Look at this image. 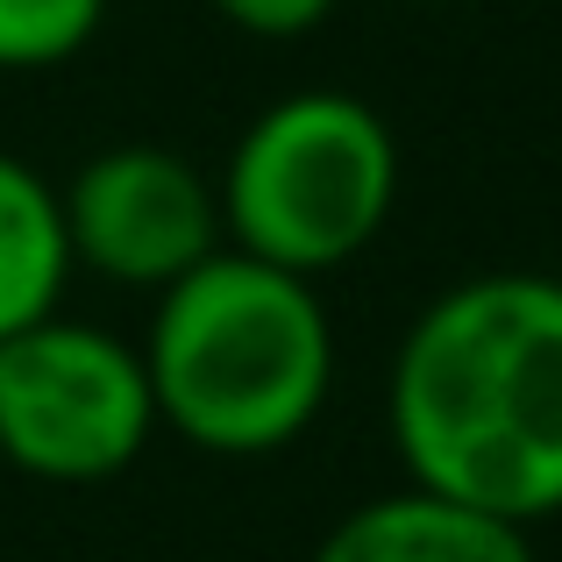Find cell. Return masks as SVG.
Returning <instances> with one entry per match:
<instances>
[{
  "label": "cell",
  "instance_id": "cell-1",
  "mask_svg": "<svg viewBox=\"0 0 562 562\" xmlns=\"http://www.w3.org/2000/svg\"><path fill=\"white\" fill-rule=\"evenodd\" d=\"M392 449L413 492L506 527L562 513V278L484 271L420 306L392 357Z\"/></svg>",
  "mask_w": 562,
  "mask_h": 562
},
{
  "label": "cell",
  "instance_id": "cell-9",
  "mask_svg": "<svg viewBox=\"0 0 562 562\" xmlns=\"http://www.w3.org/2000/svg\"><path fill=\"white\" fill-rule=\"evenodd\" d=\"M342 8V0H214V14L228 29H243V36L257 43H292V36H314L328 14Z\"/></svg>",
  "mask_w": 562,
  "mask_h": 562
},
{
  "label": "cell",
  "instance_id": "cell-10",
  "mask_svg": "<svg viewBox=\"0 0 562 562\" xmlns=\"http://www.w3.org/2000/svg\"><path fill=\"white\" fill-rule=\"evenodd\" d=\"M413 8H427V0H413Z\"/></svg>",
  "mask_w": 562,
  "mask_h": 562
},
{
  "label": "cell",
  "instance_id": "cell-4",
  "mask_svg": "<svg viewBox=\"0 0 562 562\" xmlns=\"http://www.w3.org/2000/svg\"><path fill=\"white\" fill-rule=\"evenodd\" d=\"M143 349L93 321H36L0 342V456L43 484H108L150 449Z\"/></svg>",
  "mask_w": 562,
  "mask_h": 562
},
{
  "label": "cell",
  "instance_id": "cell-3",
  "mask_svg": "<svg viewBox=\"0 0 562 562\" xmlns=\"http://www.w3.org/2000/svg\"><path fill=\"white\" fill-rule=\"evenodd\" d=\"M214 206L228 249L314 285L384 235L398 206V143L371 100L306 86L235 136Z\"/></svg>",
  "mask_w": 562,
  "mask_h": 562
},
{
  "label": "cell",
  "instance_id": "cell-7",
  "mask_svg": "<svg viewBox=\"0 0 562 562\" xmlns=\"http://www.w3.org/2000/svg\"><path fill=\"white\" fill-rule=\"evenodd\" d=\"M71 285V243L57 214V186L36 165L0 150V342L50 321Z\"/></svg>",
  "mask_w": 562,
  "mask_h": 562
},
{
  "label": "cell",
  "instance_id": "cell-8",
  "mask_svg": "<svg viewBox=\"0 0 562 562\" xmlns=\"http://www.w3.org/2000/svg\"><path fill=\"white\" fill-rule=\"evenodd\" d=\"M108 22V0H0V71H57Z\"/></svg>",
  "mask_w": 562,
  "mask_h": 562
},
{
  "label": "cell",
  "instance_id": "cell-6",
  "mask_svg": "<svg viewBox=\"0 0 562 562\" xmlns=\"http://www.w3.org/2000/svg\"><path fill=\"white\" fill-rule=\"evenodd\" d=\"M314 562H535L520 527L435 492H384L321 535Z\"/></svg>",
  "mask_w": 562,
  "mask_h": 562
},
{
  "label": "cell",
  "instance_id": "cell-2",
  "mask_svg": "<svg viewBox=\"0 0 562 562\" xmlns=\"http://www.w3.org/2000/svg\"><path fill=\"white\" fill-rule=\"evenodd\" d=\"M157 427L206 456H278L321 420L335 384V321L321 285L221 243L157 292L143 335Z\"/></svg>",
  "mask_w": 562,
  "mask_h": 562
},
{
  "label": "cell",
  "instance_id": "cell-5",
  "mask_svg": "<svg viewBox=\"0 0 562 562\" xmlns=\"http://www.w3.org/2000/svg\"><path fill=\"white\" fill-rule=\"evenodd\" d=\"M71 243V271H100L108 285L165 292L221 249V206L192 157L165 143H114L86 157L57 192Z\"/></svg>",
  "mask_w": 562,
  "mask_h": 562
}]
</instances>
